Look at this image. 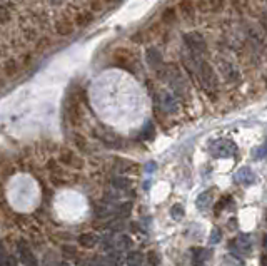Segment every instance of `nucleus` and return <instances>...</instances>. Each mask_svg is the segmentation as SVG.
<instances>
[{"label": "nucleus", "mask_w": 267, "mask_h": 266, "mask_svg": "<svg viewBox=\"0 0 267 266\" xmlns=\"http://www.w3.org/2000/svg\"><path fill=\"white\" fill-rule=\"evenodd\" d=\"M196 77L199 81L201 87L206 91L209 96H216L217 92V76L214 67L209 64L207 60H204L202 57L197 62V71H196Z\"/></svg>", "instance_id": "nucleus-1"}, {"label": "nucleus", "mask_w": 267, "mask_h": 266, "mask_svg": "<svg viewBox=\"0 0 267 266\" xmlns=\"http://www.w3.org/2000/svg\"><path fill=\"white\" fill-rule=\"evenodd\" d=\"M64 116L65 122H69L72 127L80 126L82 122V109H80V99H78V92H74V89H70L67 92L65 102H64Z\"/></svg>", "instance_id": "nucleus-2"}, {"label": "nucleus", "mask_w": 267, "mask_h": 266, "mask_svg": "<svg viewBox=\"0 0 267 266\" xmlns=\"http://www.w3.org/2000/svg\"><path fill=\"white\" fill-rule=\"evenodd\" d=\"M112 62H114V65L119 67V69L127 71V72H130V74H135V69H137L132 52H129L127 49H124V47H120V49H115L114 50Z\"/></svg>", "instance_id": "nucleus-3"}, {"label": "nucleus", "mask_w": 267, "mask_h": 266, "mask_svg": "<svg viewBox=\"0 0 267 266\" xmlns=\"http://www.w3.org/2000/svg\"><path fill=\"white\" fill-rule=\"evenodd\" d=\"M237 153V146L230 139H217L211 144V154L214 158H232Z\"/></svg>", "instance_id": "nucleus-4"}, {"label": "nucleus", "mask_w": 267, "mask_h": 266, "mask_svg": "<svg viewBox=\"0 0 267 266\" xmlns=\"http://www.w3.org/2000/svg\"><path fill=\"white\" fill-rule=\"evenodd\" d=\"M184 42L187 45V49H189L194 55H201L202 57V54H206V52H207L206 39H204L199 32H187V34H184Z\"/></svg>", "instance_id": "nucleus-5"}, {"label": "nucleus", "mask_w": 267, "mask_h": 266, "mask_svg": "<svg viewBox=\"0 0 267 266\" xmlns=\"http://www.w3.org/2000/svg\"><path fill=\"white\" fill-rule=\"evenodd\" d=\"M230 251L235 256H249L250 251H252V241H250L247 234H240V236L230 241Z\"/></svg>", "instance_id": "nucleus-6"}, {"label": "nucleus", "mask_w": 267, "mask_h": 266, "mask_svg": "<svg viewBox=\"0 0 267 266\" xmlns=\"http://www.w3.org/2000/svg\"><path fill=\"white\" fill-rule=\"evenodd\" d=\"M59 163L65 168H72V169H82L83 168V159L80 156H77L72 149H60L59 151Z\"/></svg>", "instance_id": "nucleus-7"}, {"label": "nucleus", "mask_w": 267, "mask_h": 266, "mask_svg": "<svg viewBox=\"0 0 267 266\" xmlns=\"http://www.w3.org/2000/svg\"><path fill=\"white\" fill-rule=\"evenodd\" d=\"M54 30H55L57 35H60V37H69V35L74 34L75 25H74V22H72V19L69 17V15L64 14V17H60V19L55 20Z\"/></svg>", "instance_id": "nucleus-8"}, {"label": "nucleus", "mask_w": 267, "mask_h": 266, "mask_svg": "<svg viewBox=\"0 0 267 266\" xmlns=\"http://www.w3.org/2000/svg\"><path fill=\"white\" fill-rule=\"evenodd\" d=\"M70 19L74 22L75 29H85L94 22V12L92 10H77Z\"/></svg>", "instance_id": "nucleus-9"}, {"label": "nucleus", "mask_w": 267, "mask_h": 266, "mask_svg": "<svg viewBox=\"0 0 267 266\" xmlns=\"http://www.w3.org/2000/svg\"><path fill=\"white\" fill-rule=\"evenodd\" d=\"M159 104H160V109L167 114H174L179 111V102H177V99L172 96L170 92H162L160 94V99H159Z\"/></svg>", "instance_id": "nucleus-10"}, {"label": "nucleus", "mask_w": 267, "mask_h": 266, "mask_svg": "<svg viewBox=\"0 0 267 266\" xmlns=\"http://www.w3.org/2000/svg\"><path fill=\"white\" fill-rule=\"evenodd\" d=\"M20 64L17 62V59H14V57H10V59H5L4 60V64H2V71L4 72V76L5 77H9V79H14V77H17L19 76V72H20Z\"/></svg>", "instance_id": "nucleus-11"}, {"label": "nucleus", "mask_w": 267, "mask_h": 266, "mask_svg": "<svg viewBox=\"0 0 267 266\" xmlns=\"http://www.w3.org/2000/svg\"><path fill=\"white\" fill-rule=\"evenodd\" d=\"M254 181H255V174L252 173V169L247 168V166L240 168L237 173H235V182L240 186H250Z\"/></svg>", "instance_id": "nucleus-12"}, {"label": "nucleus", "mask_w": 267, "mask_h": 266, "mask_svg": "<svg viewBox=\"0 0 267 266\" xmlns=\"http://www.w3.org/2000/svg\"><path fill=\"white\" fill-rule=\"evenodd\" d=\"M212 200H214V189H207V191L201 192V194L197 196V200H196L197 210H201V211L209 210L211 205H212Z\"/></svg>", "instance_id": "nucleus-13"}, {"label": "nucleus", "mask_w": 267, "mask_h": 266, "mask_svg": "<svg viewBox=\"0 0 267 266\" xmlns=\"http://www.w3.org/2000/svg\"><path fill=\"white\" fill-rule=\"evenodd\" d=\"M179 10H181L182 17L186 20H189V22H192V20L196 19V7H194V4L191 0H182L179 4Z\"/></svg>", "instance_id": "nucleus-14"}, {"label": "nucleus", "mask_w": 267, "mask_h": 266, "mask_svg": "<svg viewBox=\"0 0 267 266\" xmlns=\"http://www.w3.org/2000/svg\"><path fill=\"white\" fill-rule=\"evenodd\" d=\"M145 59H147V64L152 67V69H159V67L162 65V55L155 47L147 49V55H145Z\"/></svg>", "instance_id": "nucleus-15"}, {"label": "nucleus", "mask_w": 267, "mask_h": 266, "mask_svg": "<svg viewBox=\"0 0 267 266\" xmlns=\"http://www.w3.org/2000/svg\"><path fill=\"white\" fill-rule=\"evenodd\" d=\"M77 241H78V244H80L82 248H85V249H91V248L97 246V236H96V234H92V233L78 234Z\"/></svg>", "instance_id": "nucleus-16"}, {"label": "nucleus", "mask_w": 267, "mask_h": 266, "mask_svg": "<svg viewBox=\"0 0 267 266\" xmlns=\"http://www.w3.org/2000/svg\"><path fill=\"white\" fill-rule=\"evenodd\" d=\"M219 65H221V71H222V74L224 77L229 81V82H232V81H237L239 79V72L237 69L232 65V64H229V62H219Z\"/></svg>", "instance_id": "nucleus-17"}, {"label": "nucleus", "mask_w": 267, "mask_h": 266, "mask_svg": "<svg viewBox=\"0 0 267 266\" xmlns=\"http://www.w3.org/2000/svg\"><path fill=\"white\" fill-rule=\"evenodd\" d=\"M17 248H19L20 254H22L24 263H29V264H37V259L34 258V253L30 251L29 244H25V241H19Z\"/></svg>", "instance_id": "nucleus-18"}, {"label": "nucleus", "mask_w": 267, "mask_h": 266, "mask_svg": "<svg viewBox=\"0 0 267 266\" xmlns=\"http://www.w3.org/2000/svg\"><path fill=\"white\" fill-rule=\"evenodd\" d=\"M177 22V12L174 7H167L164 12H162V24L165 25H174Z\"/></svg>", "instance_id": "nucleus-19"}, {"label": "nucleus", "mask_w": 267, "mask_h": 266, "mask_svg": "<svg viewBox=\"0 0 267 266\" xmlns=\"http://www.w3.org/2000/svg\"><path fill=\"white\" fill-rule=\"evenodd\" d=\"M111 184L114 189H129L130 187V179L127 177H122V176H115L111 179Z\"/></svg>", "instance_id": "nucleus-20"}, {"label": "nucleus", "mask_w": 267, "mask_h": 266, "mask_svg": "<svg viewBox=\"0 0 267 266\" xmlns=\"http://www.w3.org/2000/svg\"><path fill=\"white\" fill-rule=\"evenodd\" d=\"M22 37L25 42H35L39 39V29L35 27H27L22 30Z\"/></svg>", "instance_id": "nucleus-21"}, {"label": "nucleus", "mask_w": 267, "mask_h": 266, "mask_svg": "<svg viewBox=\"0 0 267 266\" xmlns=\"http://www.w3.org/2000/svg\"><path fill=\"white\" fill-rule=\"evenodd\" d=\"M72 141H74V146L78 151H82V153H87V151H88V143H87V139L83 138L82 134H74Z\"/></svg>", "instance_id": "nucleus-22"}, {"label": "nucleus", "mask_w": 267, "mask_h": 266, "mask_svg": "<svg viewBox=\"0 0 267 266\" xmlns=\"http://www.w3.org/2000/svg\"><path fill=\"white\" fill-rule=\"evenodd\" d=\"M52 45V39L47 37V35H42L37 40H35V52H44Z\"/></svg>", "instance_id": "nucleus-23"}, {"label": "nucleus", "mask_w": 267, "mask_h": 266, "mask_svg": "<svg viewBox=\"0 0 267 266\" xmlns=\"http://www.w3.org/2000/svg\"><path fill=\"white\" fill-rule=\"evenodd\" d=\"M10 20H12V12H10V9L0 4V25H7Z\"/></svg>", "instance_id": "nucleus-24"}, {"label": "nucleus", "mask_w": 267, "mask_h": 266, "mask_svg": "<svg viewBox=\"0 0 267 266\" xmlns=\"http://www.w3.org/2000/svg\"><path fill=\"white\" fill-rule=\"evenodd\" d=\"M132 201H125V203H122L119 208H117V213L120 215V218H127L129 215H130V211H132Z\"/></svg>", "instance_id": "nucleus-25"}, {"label": "nucleus", "mask_w": 267, "mask_h": 266, "mask_svg": "<svg viewBox=\"0 0 267 266\" xmlns=\"http://www.w3.org/2000/svg\"><path fill=\"white\" fill-rule=\"evenodd\" d=\"M127 261L129 264H140V263H144V254L140 251H132V253H129Z\"/></svg>", "instance_id": "nucleus-26"}, {"label": "nucleus", "mask_w": 267, "mask_h": 266, "mask_svg": "<svg viewBox=\"0 0 267 266\" xmlns=\"http://www.w3.org/2000/svg\"><path fill=\"white\" fill-rule=\"evenodd\" d=\"M62 253H64V256L67 258H75L78 254L77 246H72V244H62Z\"/></svg>", "instance_id": "nucleus-27"}, {"label": "nucleus", "mask_w": 267, "mask_h": 266, "mask_svg": "<svg viewBox=\"0 0 267 266\" xmlns=\"http://www.w3.org/2000/svg\"><path fill=\"white\" fill-rule=\"evenodd\" d=\"M88 7L92 12H101L106 9V0H88Z\"/></svg>", "instance_id": "nucleus-28"}, {"label": "nucleus", "mask_w": 267, "mask_h": 266, "mask_svg": "<svg viewBox=\"0 0 267 266\" xmlns=\"http://www.w3.org/2000/svg\"><path fill=\"white\" fill-rule=\"evenodd\" d=\"M170 216L177 221L182 220V216H184V208H182L181 205H174L170 208Z\"/></svg>", "instance_id": "nucleus-29"}, {"label": "nucleus", "mask_w": 267, "mask_h": 266, "mask_svg": "<svg viewBox=\"0 0 267 266\" xmlns=\"http://www.w3.org/2000/svg\"><path fill=\"white\" fill-rule=\"evenodd\" d=\"M206 2L209 10H212V12H219L224 7V0H206Z\"/></svg>", "instance_id": "nucleus-30"}, {"label": "nucleus", "mask_w": 267, "mask_h": 266, "mask_svg": "<svg viewBox=\"0 0 267 266\" xmlns=\"http://www.w3.org/2000/svg\"><path fill=\"white\" fill-rule=\"evenodd\" d=\"M142 134H144L145 139H152L154 134H155V131H154V124H152V122H147V126L144 127Z\"/></svg>", "instance_id": "nucleus-31"}, {"label": "nucleus", "mask_w": 267, "mask_h": 266, "mask_svg": "<svg viewBox=\"0 0 267 266\" xmlns=\"http://www.w3.org/2000/svg\"><path fill=\"white\" fill-rule=\"evenodd\" d=\"M221 238H222L221 229H219V228H214V231L211 233V243H212V244H217L219 241H221Z\"/></svg>", "instance_id": "nucleus-32"}, {"label": "nucleus", "mask_w": 267, "mask_h": 266, "mask_svg": "<svg viewBox=\"0 0 267 266\" xmlns=\"http://www.w3.org/2000/svg\"><path fill=\"white\" fill-rule=\"evenodd\" d=\"M34 60V54H30V52H27V54H24L22 55V65H20V67H24V69H25V67H29L30 65V62H32Z\"/></svg>", "instance_id": "nucleus-33"}, {"label": "nucleus", "mask_w": 267, "mask_h": 266, "mask_svg": "<svg viewBox=\"0 0 267 266\" xmlns=\"http://www.w3.org/2000/svg\"><path fill=\"white\" fill-rule=\"evenodd\" d=\"M264 156H267V141L254 153V158H264Z\"/></svg>", "instance_id": "nucleus-34"}, {"label": "nucleus", "mask_w": 267, "mask_h": 266, "mask_svg": "<svg viewBox=\"0 0 267 266\" xmlns=\"http://www.w3.org/2000/svg\"><path fill=\"white\" fill-rule=\"evenodd\" d=\"M147 261H149V264H159L160 258H159V254H157L155 251H150L149 256H147Z\"/></svg>", "instance_id": "nucleus-35"}, {"label": "nucleus", "mask_w": 267, "mask_h": 266, "mask_svg": "<svg viewBox=\"0 0 267 266\" xmlns=\"http://www.w3.org/2000/svg\"><path fill=\"white\" fill-rule=\"evenodd\" d=\"M62 2H64V0H49V4H50V5H54V7H57V5H60Z\"/></svg>", "instance_id": "nucleus-36"}, {"label": "nucleus", "mask_w": 267, "mask_h": 266, "mask_svg": "<svg viewBox=\"0 0 267 266\" xmlns=\"http://www.w3.org/2000/svg\"><path fill=\"white\" fill-rule=\"evenodd\" d=\"M262 24H264V27L267 29V15L264 14V17H262Z\"/></svg>", "instance_id": "nucleus-37"}, {"label": "nucleus", "mask_w": 267, "mask_h": 266, "mask_svg": "<svg viewBox=\"0 0 267 266\" xmlns=\"http://www.w3.org/2000/svg\"><path fill=\"white\" fill-rule=\"evenodd\" d=\"M264 248L267 249V234H265V236H264Z\"/></svg>", "instance_id": "nucleus-38"}, {"label": "nucleus", "mask_w": 267, "mask_h": 266, "mask_svg": "<svg viewBox=\"0 0 267 266\" xmlns=\"http://www.w3.org/2000/svg\"><path fill=\"white\" fill-rule=\"evenodd\" d=\"M265 223H267V211H265Z\"/></svg>", "instance_id": "nucleus-39"}, {"label": "nucleus", "mask_w": 267, "mask_h": 266, "mask_svg": "<svg viewBox=\"0 0 267 266\" xmlns=\"http://www.w3.org/2000/svg\"><path fill=\"white\" fill-rule=\"evenodd\" d=\"M0 69H2V65H0Z\"/></svg>", "instance_id": "nucleus-40"}]
</instances>
